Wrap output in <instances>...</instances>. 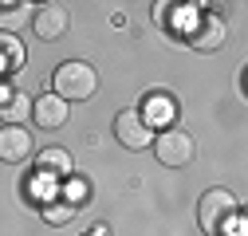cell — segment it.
Listing matches in <instances>:
<instances>
[{
    "instance_id": "5b68a950",
    "label": "cell",
    "mask_w": 248,
    "mask_h": 236,
    "mask_svg": "<svg viewBox=\"0 0 248 236\" xmlns=\"http://www.w3.org/2000/svg\"><path fill=\"white\" fill-rule=\"evenodd\" d=\"M114 138L126 146V150H146V146L154 142V130L142 122L138 110H118V118H114Z\"/></svg>"
},
{
    "instance_id": "6da1fadb",
    "label": "cell",
    "mask_w": 248,
    "mask_h": 236,
    "mask_svg": "<svg viewBox=\"0 0 248 236\" xmlns=\"http://www.w3.org/2000/svg\"><path fill=\"white\" fill-rule=\"evenodd\" d=\"M55 91L51 95H59L67 106L71 103H83V99H91L99 91V71L91 67V63H79V59H67V63H59L55 67Z\"/></svg>"
},
{
    "instance_id": "277c9868",
    "label": "cell",
    "mask_w": 248,
    "mask_h": 236,
    "mask_svg": "<svg viewBox=\"0 0 248 236\" xmlns=\"http://www.w3.org/2000/svg\"><path fill=\"white\" fill-rule=\"evenodd\" d=\"M67 28H71V12H67L63 4H40L36 16H32V32H36V40H44V44L63 40Z\"/></svg>"
},
{
    "instance_id": "9c48e42d",
    "label": "cell",
    "mask_w": 248,
    "mask_h": 236,
    "mask_svg": "<svg viewBox=\"0 0 248 236\" xmlns=\"http://www.w3.org/2000/svg\"><path fill=\"white\" fill-rule=\"evenodd\" d=\"M36 165H40V173L44 177H71V154L63 150V146H47V150H40V158H36Z\"/></svg>"
},
{
    "instance_id": "ba28073f",
    "label": "cell",
    "mask_w": 248,
    "mask_h": 236,
    "mask_svg": "<svg viewBox=\"0 0 248 236\" xmlns=\"http://www.w3.org/2000/svg\"><path fill=\"white\" fill-rule=\"evenodd\" d=\"M32 154V134L24 126H0V158L4 162H24Z\"/></svg>"
},
{
    "instance_id": "8992f818",
    "label": "cell",
    "mask_w": 248,
    "mask_h": 236,
    "mask_svg": "<svg viewBox=\"0 0 248 236\" xmlns=\"http://www.w3.org/2000/svg\"><path fill=\"white\" fill-rule=\"evenodd\" d=\"M67 114H71V106L59 99V95H40V99L32 103V118H36V126H44V130L67 126Z\"/></svg>"
},
{
    "instance_id": "4fadbf2b",
    "label": "cell",
    "mask_w": 248,
    "mask_h": 236,
    "mask_svg": "<svg viewBox=\"0 0 248 236\" xmlns=\"http://www.w3.org/2000/svg\"><path fill=\"white\" fill-rule=\"evenodd\" d=\"M20 63H24L20 44H16V40H0V75H8V71L20 67Z\"/></svg>"
},
{
    "instance_id": "2e32d148",
    "label": "cell",
    "mask_w": 248,
    "mask_h": 236,
    "mask_svg": "<svg viewBox=\"0 0 248 236\" xmlns=\"http://www.w3.org/2000/svg\"><path fill=\"white\" fill-rule=\"evenodd\" d=\"M87 236H107V232H103V228H99V232H87Z\"/></svg>"
},
{
    "instance_id": "7a4b0ae2",
    "label": "cell",
    "mask_w": 248,
    "mask_h": 236,
    "mask_svg": "<svg viewBox=\"0 0 248 236\" xmlns=\"http://www.w3.org/2000/svg\"><path fill=\"white\" fill-rule=\"evenodd\" d=\"M197 221L209 236H221L232 221H236V197L229 189H209L197 205Z\"/></svg>"
},
{
    "instance_id": "3957f363",
    "label": "cell",
    "mask_w": 248,
    "mask_h": 236,
    "mask_svg": "<svg viewBox=\"0 0 248 236\" xmlns=\"http://www.w3.org/2000/svg\"><path fill=\"white\" fill-rule=\"evenodd\" d=\"M150 146H154V154H158V162H162V165H173V169L189 165V162L197 158L193 134H185L181 126H166V130H162L158 138H154Z\"/></svg>"
},
{
    "instance_id": "52a82bcc",
    "label": "cell",
    "mask_w": 248,
    "mask_h": 236,
    "mask_svg": "<svg viewBox=\"0 0 248 236\" xmlns=\"http://www.w3.org/2000/svg\"><path fill=\"white\" fill-rule=\"evenodd\" d=\"M189 44L197 51H217L225 44V24L217 20V16H201L193 28H189Z\"/></svg>"
},
{
    "instance_id": "30bf717a",
    "label": "cell",
    "mask_w": 248,
    "mask_h": 236,
    "mask_svg": "<svg viewBox=\"0 0 248 236\" xmlns=\"http://www.w3.org/2000/svg\"><path fill=\"white\" fill-rule=\"evenodd\" d=\"M170 118H173V99L170 95H150L146 99V114H142V122L150 126H162V122H170Z\"/></svg>"
},
{
    "instance_id": "5bb4252c",
    "label": "cell",
    "mask_w": 248,
    "mask_h": 236,
    "mask_svg": "<svg viewBox=\"0 0 248 236\" xmlns=\"http://www.w3.org/2000/svg\"><path fill=\"white\" fill-rule=\"evenodd\" d=\"M59 197H63L67 205H83V201H87V185H83V181H71L67 193H59Z\"/></svg>"
},
{
    "instance_id": "9a60e30c",
    "label": "cell",
    "mask_w": 248,
    "mask_h": 236,
    "mask_svg": "<svg viewBox=\"0 0 248 236\" xmlns=\"http://www.w3.org/2000/svg\"><path fill=\"white\" fill-rule=\"evenodd\" d=\"M28 4H16V12H8V16H0V24H8V28H20L24 20H28V12H24Z\"/></svg>"
},
{
    "instance_id": "7c38bea8",
    "label": "cell",
    "mask_w": 248,
    "mask_h": 236,
    "mask_svg": "<svg viewBox=\"0 0 248 236\" xmlns=\"http://www.w3.org/2000/svg\"><path fill=\"white\" fill-rule=\"evenodd\" d=\"M71 217H75V205H67L59 193L44 201V221H47V224H67Z\"/></svg>"
},
{
    "instance_id": "8fae6325",
    "label": "cell",
    "mask_w": 248,
    "mask_h": 236,
    "mask_svg": "<svg viewBox=\"0 0 248 236\" xmlns=\"http://www.w3.org/2000/svg\"><path fill=\"white\" fill-rule=\"evenodd\" d=\"M4 110V126H24L28 118H32V99L28 95H12L8 106H0Z\"/></svg>"
}]
</instances>
